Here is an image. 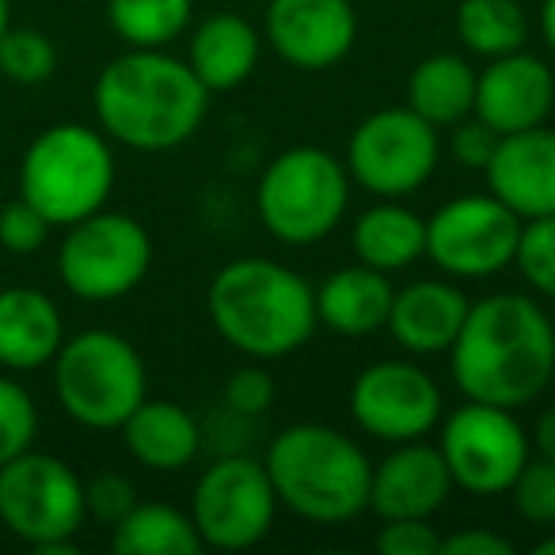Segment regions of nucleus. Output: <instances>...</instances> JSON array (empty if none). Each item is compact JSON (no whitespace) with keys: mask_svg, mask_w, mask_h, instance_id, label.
Wrapping results in <instances>:
<instances>
[{"mask_svg":"<svg viewBox=\"0 0 555 555\" xmlns=\"http://www.w3.org/2000/svg\"><path fill=\"white\" fill-rule=\"evenodd\" d=\"M449 373L464 400L525 408L555 377L552 317L525 294L479 297L449 347Z\"/></svg>","mask_w":555,"mask_h":555,"instance_id":"f257e3e1","label":"nucleus"},{"mask_svg":"<svg viewBox=\"0 0 555 555\" xmlns=\"http://www.w3.org/2000/svg\"><path fill=\"white\" fill-rule=\"evenodd\" d=\"M92 107L111 141L138 153H168L202 130L209 88L168 50H126L95 77Z\"/></svg>","mask_w":555,"mask_h":555,"instance_id":"f03ea898","label":"nucleus"},{"mask_svg":"<svg viewBox=\"0 0 555 555\" xmlns=\"http://www.w3.org/2000/svg\"><path fill=\"white\" fill-rule=\"evenodd\" d=\"M209 324L255 362L289 358L312 339L317 289L278 259H232L209 282Z\"/></svg>","mask_w":555,"mask_h":555,"instance_id":"7ed1b4c3","label":"nucleus"},{"mask_svg":"<svg viewBox=\"0 0 555 555\" xmlns=\"http://www.w3.org/2000/svg\"><path fill=\"white\" fill-rule=\"evenodd\" d=\"M278 506L312 525H347L370 509L373 461L354 438L324 423H294L267 449Z\"/></svg>","mask_w":555,"mask_h":555,"instance_id":"20e7f679","label":"nucleus"},{"mask_svg":"<svg viewBox=\"0 0 555 555\" xmlns=\"http://www.w3.org/2000/svg\"><path fill=\"white\" fill-rule=\"evenodd\" d=\"M115 191V153L107 133L88 130L80 122H62L42 130L27 145L20 164V198L31 202L50 229L92 217L107 206Z\"/></svg>","mask_w":555,"mask_h":555,"instance_id":"39448f33","label":"nucleus"},{"mask_svg":"<svg viewBox=\"0 0 555 555\" xmlns=\"http://www.w3.org/2000/svg\"><path fill=\"white\" fill-rule=\"evenodd\" d=\"M259 221L278 244H320L343 224L350 206L347 164L317 145H294L262 168L255 191Z\"/></svg>","mask_w":555,"mask_h":555,"instance_id":"423d86ee","label":"nucleus"},{"mask_svg":"<svg viewBox=\"0 0 555 555\" xmlns=\"http://www.w3.org/2000/svg\"><path fill=\"white\" fill-rule=\"evenodd\" d=\"M54 392L62 411L88 430H118L149 396V373L133 343L92 327L54 354Z\"/></svg>","mask_w":555,"mask_h":555,"instance_id":"0eeeda50","label":"nucleus"},{"mask_svg":"<svg viewBox=\"0 0 555 555\" xmlns=\"http://www.w3.org/2000/svg\"><path fill=\"white\" fill-rule=\"evenodd\" d=\"M85 517V483L65 461L27 449L0 468V521L12 537L47 555L73 552Z\"/></svg>","mask_w":555,"mask_h":555,"instance_id":"6e6552de","label":"nucleus"},{"mask_svg":"<svg viewBox=\"0 0 555 555\" xmlns=\"http://www.w3.org/2000/svg\"><path fill=\"white\" fill-rule=\"evenodd\" d=\"M153 267V236L130 214L95 209L69 224L57 251V274L80 301H118L145 282Z\"/></svg>","mask_w":555,"mask_h":555,"instance_id":"1a4fd4ad","label":"nucleus"},{"mask_svg":"<svg viewBox=\"0 0 555 555\" xmlns=\"http://www.w3.org/2000/svg\"><path fill=\"white\" fill-rule=\"evenodd\" d=\"M438 130L415 111L385 107L365 115L347 141V176L373 198H408L438 168Z\"/></svg>","mask_w":555,"mask_h":555,"instance_id":"9d476101","label":"nucleus"},{"mask_svg":"<svg viewBox=\"0 0 555 555\" xmlns=\"http://www.w3.org/2000/svg\"><path fill=\"white\" fill-rule=\"evenodd\" d=\"M278 494L267 468L251 456H221L194 483L191 521L202 544L217 552H244L270 537Z\"/></svg>","mask_w":555,"mask_h":555,"instance_id":"9b49d317","label":"nucleus"},{"mask_svg":"<svg viewBox=\"0 0 555 555\" xmlns=\"http://www.w3.org/2000/svg\"><path fill=\"white\" fill-rule=\"evenodd\" d=\"M438 449L456 487L479 494V499H491V494H506L517 472L525 468L529 434L509 408L464 400L441 423Z\"/></svg>","mask_w":555,"mask_h":555,"instance_id":"f8f14e48","label":"nucleus"},{"mask_svg":"<svg viewBox=\"0 0 555 555\" xmlns=\"http://www.w3.org/2000/svg\"><path fill=\"white\" fill-rule=\"evenodd\" d=\"M521 224L494 194H464L426 217V259L449 278H491L514 267Z\"/></svg>","mask_w":555,"mask_h":555,"instance_id":"ddd939ff","label":"nucleus"},{"mask_svg":"<svg viewBox=\"0 0 555 555\" xmlns=\"http://www.w3.org/2000/svg\"><path fill=\"white\" fill-rule=\"evenodd\" d=\"M441 388L423 365L388 358L373 362L350 385V415L370 438L400 446V441H418L434 434L441 423Z\"/></svg>","mask_w":555,"mask_h":555,"instance_id":"4468645a","label":"nucleus"},{"mask_svg":"<svg viewBox=\"0 0 555 555\" xmlns=\"http://www.w3.org/2000/svg\"><path fill=\"white\" fill-rule=\"evenodd\" d=\"M262 39L301 73L335 69L358 42L354 0H270Z\"/></svg>","mask_w":555,"mask_h":555,"instance_id":"2eb2a0df","label":"nucleus"},{"mask_svg":"<svg viewBox=\"0 0 555 555\" xmlns=\"http://www.w3.org/2000/svg\"><path fill=\"white\" fill-rule=\"evenodd\" d=\"M555 103V73L544 57L514 54L491 57L483 73H476V107L472 115L483 118L494 133H517L529 126H544Z\"/></svg>","mask_w":555,"mask_h":555,"instance_id":"dca6fc26","label":"nucleus"},{"mask_svg":"<svg viewBox=\"0 0 555 555\" xmlns=\"http://www.w3.org/2000/svg\"><path fill=\"white\" fill-rule=\"evenodd\" d=\"M483 176L487 194L514 209L521 221L555 214V130L529 126V130L502 133Z\"/></svg>","mask_w":555,"mask_h":555,"instance_id":"f3484780","label":"nucleus"},{"mask_svg":"<svg viewBox=\"0 0 555 555\" xmlns=\"http://www.w3.org/2000/svg\"><path fill=\"white\" fill-rule=\"evenodd\" d=\"M453 476L438 446L400 441L380 464H373L370 509L380 521L392 517H434L453 494Z\"/></svg>","mask_w":555,"mask_h":555,"instance_id":"a211bd4d","label":"nucleus"},{"mask_svg":"<svg viewBox=\"0 0 555 555\" xmlns=\"http://www.w3.org/2000/svg\"><path fill=\"white\" fill-rule=\"evenodd\" d=\"M468 294L456 282H411L396 289L388 309V335L400 350L415 358L449 354L468 317Z\"/></svg>","mask_w":555,"mask_h":555,"instance_id":"6ab92c4d","label":"nucleus"},{"mask_svg":"<svg viewBox=\"0 0 555 555\" xmlns=\"http://www.w3.org/2000/svg\"><path fill=\"white\" fill-rule=\"evenodd\" d=\"M392 282L385 270H373L365 262L339 267L320 282L317 289V317L324 327L347 339H365L377 335L388 324L392 309Z\"/></svg>","mask_w":555,"mask_h":555,"instance_id":"aec40b11","label":"nucleus"},{"mask_svg":"<svg viewBox=\"0 0 555 555\" xmlns=\"http://www.w3.org/2000/svg\"><path fill=\"white\" fill-rule=\"evenodd\" d=\"M65 343L57 305L39 289H0V365L4 370H42Z\"/></svg>","mask_w":555,"mask_h":555,"instance_id":"412c9836","label":"nucleus"},{"mask_svg":"<svg viewBox=\"0 0 555 555\" xmlns=\"http://www.w3.org/2000/svg\"><path fill=\"white\" fill-rule=\"evenodd\" d=\"M259 54L262 35L255 31L251 20L236 16V12H217V16H206L194 27L186 65L214 95L244 85L259 65Z\"/></svg>","mask_w":555,"mask_h":555,"instance_id":"4be33fe9","label":"nucleus"},{"mask_svg":"<svg viewBox=\"0 0 555 555\" xmlns=\"http://www.w3.org/2000/svg\"><path fill=\"white\" fill-rule=\"evenodd\" d=\"M118 430H122L130 456L149 472H183L202 449V426L183 403L171 400L145 396Z\"/></svg>","mask_w":555,"mask_h":555,"instance_id":"5701e85b","label":"nucleus"},{"mask_svg":"<svg viewBox=\"0 0 555 555\" xmlns=\"http://www.w3.org/2000/svg\"><path fill=\"white\" fill-rule=\"evenodd\" d=\"M350 244H354L358 262L396 274L426 255V221L403 206V198H377V206L358 214Z\"/></svg>","mask_w":555,"mask_h":555,"instance_id":"b1692460","label":"nucleus"},{"mask_svg":"<svg viewBox=\"0 0 555 555\" xmlns=\"http://www.w3.org/2000/svg\"><path fill=\"white\" fill-rule=\"evenodd\" d=\"M408 107L418 118L446 130L476 107V69L461 54H430L411 69L408 77Z\"/></svg>","mask_w":555,"mask_h":555,"instance_id":"393cba45","label":"nucleus"},{"mask_svg":"<svg viewBox=\"0 0 555 555\" xmlns=\"http://www.w3.org/2000/svg\"><path fill=\"white\" fill-rule=\"evenodd\" d=\"M111 547L118 555H198L206 544H202L191 514L168 506V502H138L111 529Z\"/></svg>","mask_w":555,"mask_h":555,"instance_id":"a878e982","label":"nucleus"},{"mask_svg":"<svg viewBox=\"0 0 555 555\" xmlns=\"http://www.w3.org/2000/svg\"><path fill=\"white\" fill-rule=\"evenodd\" d=\"M453 31L468 54L502 57L525 50L529 42V16L521 0H461L453 16Z\"/></svg>","mask_w":555,"mask_h":555,"instance_id":"bb28decb","label":"nucleus"},{"mask_svg":"<svg viewBox=\"0 0 555 555\" xmlns=\"http://www.w3.org/2000/svg\"><path fill=\"white\" fill-rule=\"evenodd\" d=\"M194 0H107V24L130 50H164L191 27Z\"/></svg>","mask_w":555,"mask_h":555,"instance_id":"cd10ccee","label":"nucleus"},{"mask_svg":"<svg viewBox=\"0 0 555 555\" xmlns=\"http://www.w3.org/2000/svg\"><path fill=\"white\" fill-rule=\"evenodd\" d=\"M57 69V50L35 27H9L0 39V73L16 85H42Z\"/></svg>","mask_w":555,"mask_h":555,"instance_id":"c85d7f7f","label":"nucleus"},{"mask_svg":"<svg viewBox=\"0 0 555 555\" xmlns=\"http://www.w3.org/2000/svg\"><path fill=\"white\" fill-rule=\"evenodd\" d=\"M514 267L525 274L537 294L555 301V214L532 217L521 224V240H517Z\"/></svg>","mask_w":555,"mask_h":555,"instance_id":"c756f323","label":"nucleus"},{"mask_svg":"<svg viewBox=\"0 0 555 555\" xmlns=\"http://www.w3.org/2000/svg\"><path fill=\"white\" fill-rule=\"evenodd\" d=\"M514 509L532 525L555 529V461L552 456H529L517 479L509 483Z\"/></svg>","mask_w":555,"mask_h":555,"instance_id":"7c9ffc66","label":"nucleus"},{"mask_svg":"<svg viewBox=\"0 0 555 555\" xmlns=\"http://www.w3.org/2000/svg\"><path fill=\"white\" fill-rule=\"evenodd\" d=\"M39 430V411L24 385L0 377V468L27 453Z\"/></svg>","mask_w":555,"mask_h":555,"instance_id":"2f4dec72","label":"nucleus"},{"mask_svg":"<svg viewBox=\"0 0 555 555\" xmlns=\"http://www.w3.org/2000/svg\"><path fill=\"white\" fill-rule=\"evenodd\" d=\"M274 377H270L267 370H262L259 362L255 365H244V370H236L229 380H224V411H232L236 418H259L270 411V403H274Z\"/></svg>","mask_w":555,"mask_h":555,"instance_id":"473e14b6","label":"nucleus"},{"mask_svg":"<svg viewBox=\"0 0 555 555\" xmlns=\"http://www.w3.org/2000/svg\"><path fill=\"white\" fill-rule=\"evenodd\" d=\"M50 221L31 206V202H9L0 209V244L9 247L12 255H31L47 244Z\"/></svg>","mask_w":555,"mask_h":555,"instance_id":"72a5a7b5","label":"nucleus"},{"mask_svg":"<svg viewBox=\"0 0 555 555\" xmlns=\"http://www.w3.org/2000/svg\"><path fill=\"white\" fill-rule=\"evenodd\" d=\"M377 552L385 555H438L441 537L430 525V517H392L380 525Z\"/></svg>","mask_w":555,"mask_h":555,"instance_id":"f704fd0d","label":"nucleus"},{"mask_svg":"<svg viewBox=\"0 0 555 555\" xmlns=\"http://www.w3.org/2000/svg\"><path fill=\"white\" fill-rule=\"evenodd\" d=\"M85 502H88V514H92L95 521L115 529V525L138 506V491H133V483L126 476H115V472H111V476H95L92 483L85 487Z\"/></svg>","mask_w":555,"mask_h":555,"instance_id":"c9c22d12","label":"nucleus"},{"mask_svg":"<svg viewBox=\"0 0 555 555\" xmlns=\"http://www.w3.org/2000/svg\"><path fill=\"white\" fill-rule=\"evenodd\" d=\"M453 130V141H449V149H453V160L461 164V168H476L483 171L487 160H491L494 145H499V133L491 130V126L483 122V118L468 115L461 118L456 126H449Z\"/></svg>","mask_w":555,"mask_h":555,"instance_id":"e433bc0d","label":"nucleus"},{"mask_svg":"<svg viewBox=\"0 0 555 555\" xmlns=\"http://www.w3.org/2000/svg\"><path fill=\"white\" fill-rule=\"evenodd\" d=\"M441 555H514V540L494 529H461L441 537Z\"/></svg>","mask_w":555,"mask_h":555,"instance_id":"4c0bfd02","label":"nucleus"},{"mask_svg":"<svg viewBox=\"0 0 555 555\" xmlns=\"http://www.w3.org/2000/svg\"><path fill=\"white\" fill-rule=\"evenodd\" d=\"M537 453L540 456H552L555 461V403L552 408H544V415L537 418Z\"/></svg>","mask_w":555,"mask_h":555,"instance_id":"58836bf2","label":"nucleus"},{"mask_svg":"<svg viewBox=\"0 0 555 555\" xmlns=\"http://www.w3.org/2000/svg\"><path fill=\"white\" fill-rule=\"evenodd\" d=\"M540 39H544V47L552 50V57H555V0L540 4Z\"/></svg>","mask_w":555,"mask_h":555,"instance_id":"ea45409f","label":"nucleus"},{"mask_svg":"<svg viewBox=\"0 0 555 555\" xmlns=\"http://www.w3.org/2000/svg\"><path fill=\"white\" fill-rule=\"evenodd\" d=\"M9 27H12V9H9V0H0V39H4Z\"/></svg>","mask_w":555,"mask_h":555,"instance_id":"a19ab883","label":"nucleus"},{"mask_svg":"<svg viewBox=\"0 0 555 555\" xmlns=\"http://www.w3.org/2000/svg\"><path fill=\"white\" fill-rule=\"evenodd\" d=\"M537 555H555V532H552V537L540 540V544H537Z\"/></svg>","mask_w":555,"mask_h":555,"instance_id":"79ce46f5","label":"nucleus"}]
</instances>
